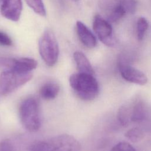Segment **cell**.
Returning <instances> with one entry per match:
<instances>
[{
	"label": "cell",
	"mask_w": 151,
	"mask_h": 151,
	"mask_svg": "<svg viewBox=\"0 0 151 151\" xmlns=\"http://www.w3.org/2000/svg\"><path fill=\"white\" fill-rule=\"evenodd\" d=\"M69 81L75 93L83 100L91 101L99 93V85L94 75L81 73L73 74Z\"/></svg>",
	"instance_id": "1"
},
{
	"label": "cell",
	"mask_w": 151,
	"mask_h": 151,
	"mask_svg": "<svg viewBox=\"0 0 151 151\" xmlns=\"http://www.w3.org/2000/svg\"><path fill=\"white\" fill-rule=\"evenodd\" d=\"M31 151H81V145L73 136L64 134L35 142Z\"/></svg>",
	"instance_id": "2"
},
{
	"label": "cell",
	"mask_w": 151,
	"mask_h": 151,
	"mask_svg": "<svg viewBox=\"0 0 151 151\" xmlns=\"http://www.w3.org/2000/svg\"><path fill=\"white\" fill-rule=\"evenodd\" d=\"M19 117L23 127L30 132L38 130L41 126L40 107L35 97L25 99L19 107Z\"/></svg>",
	"instance_id": "3"
},
{
	"label": "cell",
	"mask_w": 151,
	"mask_h": 151,
	"mask_svg": "<svg viewBox=\"0 0 151 151\" xmlns=\"http://www.w3.org/2000/svg\"><path fill=\"white\" fill-rule=\"evenodd\" d=\"M39 52L42 59L48 66H53L57 63L59 47L55 34L50 29H45L40 40Z\"/></svg>",
	"instance_id": "4"
},
{
	"label": "cell",
	"mask_w": 151,
	"mask_h": 151,
	"mask_svg": "<svg viewBox=\"0 0 151 151\" xmlns=\"http://www.w3.org/2000/svg\"><path fill=\"white\" fill-rule=\"evenodd\" d=\"M32 77L31 72L19 73L5 70L0 74V95L6 96L25 84Z\"/></svg>",
	"instance_id": "5"
},
{
	"label": "cell",
	"mask_w": 151,
	"mask_h": 151,
	"mask_svg": "<svg viewBox=\"0 0 151 151\" xmlns=\"http://www.w3.org/2000/svg\"><path fill=\"white\" fill-rule=\"evenodd\" d=\"M93 29L99 40L106 45L113 47L116 40L113 35V29L110 22L100 15L94 17L93 22Z\"/></svg>",
	"instance_id": "6"
},
{
	"label": "cell",
	"mask_w": 151,
	"mask_h": 151,
	"mask_svg": "<svg viewBox=\"0 0 151 151\" xmlns=\"http://www.w3.org/2000/svg\"><path fill=\"white\" fill-rule=\"evenodd\" d=\"M37 62L33 58L23 57L14 58L0 57V66L6 70H11L19 73H29L37 67Z\"/></svg>",
	"instance_id": "7"
},
{
	"label": "cell",
	"mask_w": 151,
	"mask_h": 151,
	"mask_svg": "<svg viewBox=\"0 0 151 151\" xmlns=\"http://www.w3.org/2000/svg\"><path fill=\"white\" fill-rule=\"evenodd\" d=\"M118 67L121 76L126 81L140 86H144L147 84V78L146 76L142 71L130 65L123 59L119 60Z\"/></svg>",
	"instance_id": "8"
},
{
	"label": "cell",
	"mask_w": 151,
	"mask_h": 151,
	"mask_svg": "<svg viewBox=\"0 0 151 151\" xmlns=\"http://www.w3.org/2000/svg\"><path fill=\"white\" fill-rule=\"evenodd\" d=\"M0 11L2 15L11 21L19 19L22 9L21 0H0Z\"/></svg>",
	"instance_id": "9"
},
{
	"label": "cell",
	"mask_w": 151,
	"mask_h": 151,
	"mask_svg": "<svg viewBox=\"0 0 151 151\" xmlns=\"http://www.w3.org/2000/svg\"><path fill=\"white\" fill-rule=\"evenodd\" d=\"M129 111L131 123H140L146 117L147 108L145 101L137 97L126 103Z\"/></svg>",
	"instance_id": "10"
},
{
	"label": "cell",
	"mask_w": 151,
	"mask_h": 151,
	"mask_svg": "<svg viewBox=\"0 0 151 151\" xmlns=\"http://www.w3.org/2000/svg\"><path fill=\"white\" fill-rule=\"evenodd\" d=\"M76 30L78 38L83 45L88 48H93L96 45V37L84 23L79 21H77Z\"/></svg>",
	"instance_id": "11"
},
{
	"label": "cell",
	"mask_w": 151,
	"mask_h": 151,
	"mask_svg": "<svg viewBox=\"0 0 151 151\" xmlns=\"http://www.w3.org/2000/svg\"><path fill=\"white\" fill-rule=\"evenodd\" d=\"M73 56L78 73L94 74V71L89 60L83 52L81 51H76Z\"/></svg>",
	"instance_id": "12"
},
{
	"label": "cell",
	"mask_w": 151,
	"mask_h": 151,
	"mask_svg": "<svg viewBox=\"0 0 151 151\" xmlns=\"http://www.w3.org/2000/svg\"><path fill=\"white\" fill-rule=\"evenodd\" d=\"M60 91L58 84L52 82L44 84L40 88V94L41 97L45 100H52L55 98Z\"/></svg>",
	"instance_id": "13"
},
{
	"label": "cell",
	"mask_w": 151,
	"mask_h": 151,
	"mask_svg": "<svg viewBox=\"0 0 151 151\" xmlns=\"http://www.w3.org/2000/svg\"><path fill=\"white\" fill-rule=\"evenodd\" d=\"M125 137L132 143H137L141 141L145 136L143 131L138 127L129 129L124 134Z\"/></svg>",
	"instance_id": "14"
},
{
	"label": "cell",
	"mask_w": 151,
	"mask_h": 151,
	"mask_svg": "<svg viewBox=\"0 0 151 151\" xmlns=\"http://www.w3.org/2000/svg\"><path fill=\"white\" fill-rule=\"evenodd\" d=\"M125 14V11L119 3V5L108 14L107 20L110 23L116 22L118 21L119 19H120Z\"/></svg>",
	"instance_id": "15"
},
{
	"label": "cell",
	"mask_w": 151,
	"mask_h": 151,
	"mask_svg": "<svg viewBox=\"0 0 151 151\" xmlns=\"http://www.w3.org/2000/svg\"><path fill=\"white\" fill-rule=\"evenodd\" d=\"M148 27L149 22L146 18L144 17H140L138 19L137 22L136 33L137 39L139 40L140 41L143 40Z\"/></svg>",
	"instance_id": "16"
},
{
	"label": "cell",
	"mask_w": 151,
	"mask_h": 151,
	"mask_svg": "<svg viewBox=\"0 0 151 151\" xmlns=\"http://www.w3.org/2000/svg\"><path fill=\"white\" fill-rule=\"evenodd\" d=\"M25 1L35 12L41 16L45 15V8L42 0H25Z\"/></svg>",
	"instance_id": "17"
},
{
	"label": "cell",
	"mask_w": 151,
	"mask_h": 151,
	"mask_svg": "<svg viewBox=\"0 0 151 151\" xmlns=\"http://www.w3.org/2000/svg\"><path fill=\"white\" fill-rule=\"evenodd\" d=\"M119 3L126 13L133 14L136 9V0H119Z\"/></svg>",
	"instance_id": "18"
},
{
	"label": "cell",
	"mask_w": 151,
	"mask_h": 151,
	"mask_svg": "<svg viewBox=\"0 0 151 151\" xmlns=\"http://www.w3.org/2000/svg\"><path fill=\"white\" fill-rule=\"evenodd\" d=\"M110 151H136V149L129 143L121 142L115 145Z\"/></svg>",
	"instance_id": "19"
},
{
	"label": "cell",
	"mask_w": 151,
	"mask_h": 151,
	"mask_svg": "<svg viewBox=\"0 0 151 151\" xmlns=\"http://www.w3.org/2000/svg\"><path fill=\"white\" fill-rule=\"evenodd\" d=\"M12 44V41L11 38L6 33L0 31V45L11 46Z\"/></svg>",
	"instance_id": "20"
},
{
	"label": "cell",
	"mask_w": 151,
	"mask_h": 151,
	"mask_svg": "<svg viewBox=\"0 0 151 151\" xmlns=\"http://www.w3.org/2000/svg\"><path fill=\"white\" fill-rule=\"evenodd\" d=\"M0 151H14L11 142L4 140L0 142Z\"/></svg>",
	"instance_id": "21"
},
{
	"label": "cell",
	"mask_w": 151,
	"mask_h": 151,
	"mask_svg": "<svg viewBox=\"0 0 151 151\" xmlns=\"http://www.w3.org/2000/svg\"><path fill=\"white\" fill-rule=\"evenodd\" d=\"M73 1H79V0H73Z\"/></svg>",
	"instance_id": "22"
}]
</instances>
